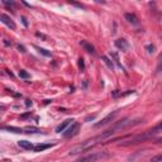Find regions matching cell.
Segmentation results:
<instances>
[{
	"label": "cell",
	"instance_id": "obj_1",
	"mask_svg": "<svg viewBox=\"0 0 162 162\" xmlns=\"http://www.w3.org/2000/svg\"><path fill=\"white\" fill-rule=\"evenodd\" d=\"M113 134H114V132L111 129H108L107 132H104V133H101V134H99V136H96L94 138H91V140L81 142L80 144H77V146H75V147H72L70 149V155H77V153H81V152H85V151H87V149H90L91 147H94L99 142L107 140L108 137H110Z\"/></svg>",
	"mask_w": 162,
	"mask_h": 162
},
{
	"label": "cell",
	"instance_id": "obj_2",
	"mask_svg": "<svg viewBox=\"0 0 162 162\" xmlns=\"http://www.w3.org/2000/svg\"><path fill=\"white\" fill-rule=\"evenodd\" d=\"M141 120L140 119H131V118H124L123 120H120V122H117V123H114L113 124V127H111V131L115 133L117 131H122V129H125V128H128V127H131V125H136V124H138Z\"/></svg>",
	"mask_w": 162,
	"mask_h": 162
},
{
	"label": "cell",
	"instance_id": "obj_3",
	"mask_svg": "<svg viewBox=\"0 0 162 162\" xmlns=\"http://www.w3.org/2000/svg\"><path fill=\"white\" fill-rule=\"evenodd\" d=\"M109 155L107 152H92V153H89L84 157H81L80 160H77V162H95L98 160H101V158H105L108 157Z\"/></svg>",
	"mask_w": 162,
	"mask_h": 162
},
{
	"label": "cell",
	"instance_id": "obj_4",
	"mask_svg": "<svg viewBox=\"0 0 162 162\" xmlns=\"http://www.w3.org/2000/svg\"><path fill=\"white\" fill-rule=\"evenodd\" d=\"M118 113H119L118 110H115V111L110 113V114H109V115H107V117L104 118V119H101V122L96 123V124H95V127H96V128H99V127H104V125H107L108 123L113 122V120H114V118H115V117H117V115H118Z\"/></svg>",
	"mask_w": 162,
	"mask_h": 162
},
{
	"label": "cell",
	"instance_id": "obj_5",
	"mask_svg": "<svg viewBox=\"0 0 162 162\" xmlns=\"http://www.w3.org/2000/svg\"><path fill=\"white\" fill-rule=\"evenodd\" d=\"M0 19H2V22L4 23L6 27H9L10 29H15V28H17V26H15V23L13 22V19H11L10 17H8L6 14L3 13L2 15H0Z\"/></svg>",
	"mask_w": 162,
	"mask_h": 162
},
{
	"label": "cell",
	"instance_id": "obj_6",
	"mask_svg": "<svg viewBox=\"0 0 162 162\" xmlns=\"http://www.w3.org/2000/svg\"><path fill=\"white\" fill-rule=\"evenodd\" d=\"M114 43H115V47L122 50V51H124V52H127V51H128V48H129V43L127 42L124 38H119V39L115 41Z\"/></svg>",
	"mask_w": 162,
	"mask_h": 162
},
{
	"label": "cell",
	"instance_id": "obj_7",
	"mask_svg": "<svg viewBox=\"0 0 162 162\" xmlns=\"http://www.w3.org/2000/svg\"><path fill=\"white\" fill-rule=\"evenodd\" d=\"M79 127H80V125H79V123H72V124H71V127H68L67 131L63 133V136H65V137H72V136L77 134Z\"/></svg>",
	"mask_w": 162,
	"mask_h": 162
},
{
	"label": "cell",
	"instance_id": "obj_8",
	"mask_svg": "<svg viewBox=\"0 0 162 162\" xmlns=\"http://www.w3.org/2000/svg\"><path fill=\"white\" fill-rule=\"evenodd\" d=\"M80 46L83 47L86 52H89V53H91V55H95V47L92 46L90 42H87V41H81L80 42Z\"/></svg>",
	"mask_w": 162,
	"mask_h": 162
},
{
	"label": "cell",
	"instance_id": "obj_9",
	"mask_svg": "<svg viewBox=\"0 0 162 162\" xmlns=\"http://www.w3.org/2000/svg\"><path fill=\"white\" fill-rule=\"evenodd\" d=\"M72 122H74L72 119H66V120H65V122H62L60 125H57V127H56V132H57V133L63 132V131L67 128V127H70V125L72 124Z\"/></svg>",
	"mask_w": 162,
	"mask_h": 162
},
{
	"label": "cell",
	"instance_id": "obj_10",
	"mask_svg": "<svg viewBox=\"0 0 162 162\" xmlns=\"http://www.w3.org/2000/svg\"><path fill=\"white\" fill-rule=\"evenodd\" d=\"M18 146L20 148H23V149H27V151H34V146L30 142H28V141H19Z\"/></svg>",
	"mask_w": 162,
	"mask_h": 162
},
{
	"label": "cell",
	"instance_id": "obj_11",
	"mask_svg": "<svg viewBox=\"0 0 162 162\" xmlns=\"http://www.w3.org/2000/svg\"><path fill=\"white\" fill-rule=\"evenodd\" d=\"M52 146H55V143H47V144L39 143V144H37V146H34V152H42V151H44V149L51 148Z\"/></svg>",
	"mask_w": 162,
	"mask_h": 162
},
{
	"label": "cell",
	"instance_id": "obj_12",
	"mask_svg": "<svg viewBox=\"0 0 162 162\" xmlns=\"http://www.w3.org/2000/svg\"><path fill=\"white\" fill-rule=\"evenodd\" d=\"M160 132H162V120H161L156 127H153L151 131H148L146 134H147L148 137H151V136H153V134H156V133H160Z\"/></svg>",
	"mask_w": 162,
	"mask_h": 162
},
{
	"label": "cell",
	"instance_id": "obj_13",
	"mask_svg": "<svg viewBox=\"0 0 162 162\" xmlns=\"http://www.w3.org/2000/svg\"><path fill=\"white\" fill-rule=\"evenodd\" d=\"M124 18L128 20L129 23H132V24H138V18H137L136 14H133V13H125V14H124Z\"/></svg>",
	"mask_w": 162,
	"mask_h": 162
},
{
	"label": "cell",
	"instance_id": "obj_14",
	"mask_svg": "<svg viewBox=\"0 0 162 162\" xmlns=\"http://www.w3.org/2000/svg\"><path fill=\"white\" fill-rule=\"evenodd\" d=\"M24 129V133H28V134H36V133H43L39 128H37V127H26Z\"/></svg>",
	"mask_w": 162,
	"mask_h": 162
},
{
	"label": "cell",
	"instance_id": "obj_15",
	"mask_svg": "<svg viewBox=\"0 0 162 162\" xmlns=\"http://www.w3.org/2000/svg\"><path fill=\"white\" fill-rule=\"evenodd\" d=\"M3 131H9L11 133H24V129L17 128V127H3Z\"/></svg>",
	"mask_w": 162,
	"mask_h": 162
},
{
	"label": "cell",
	"instance_id": "obj_16",
	"mask_svg": "<svg viewBox=\"0 0 162 162\" xmlns=\"http://www.w3.org/2000/svg\"><path fill=\"white\" fill-rule=\"evenodd\" d=\"M101 60L104 61V63H105V65L110 68V70H113V68H114V63H113V61H111L110 59H108L107 56H103V57H101Z\"/></svg>",
	"mask_w": 162,
	"mask_h": 162
},
{
	"label": "cell",
	"instance_id": "obj_17",
	"mask_svg": "<svg viewBox=\"0 0 162 162\" xmlns=\"http://www.w3.org/2000/svg\"><path fill=\"white\" fill-rule=\"evenodd\" d=\"M34 48H36L41 55H43V56H46V57H50L51 56V52L50 51H47V50H44V48H41V47H38V46H33Z\"/></svg>",
	"mask_w": 162,
	"mask_h": 162
},
{
	"label": "cell",
	"instance_id": "obj_18",
	"mask_svg": "<svg viewBox=\"0 0 162 162\" xmlns=\"http://www.w3.org/2000/svg\"><path fill=\"white\" fill-rule=\"evenodd\" d=\"M162 72V55L158 57V62H157V67H156V74Z\"/></svg>",
	"mask_w": 162,
	"mask_h": 162
},
{
	"label": "cell",
	"instance_id": "obj_19",
	"mask_svg": "<svg viewBox=\"0 0 162 162\" xmlns=\"http://www.w3.org/2000/svg\"><path fill=\"white\" fill-rule=\"evenodd\" d=\"M19 77H20V79H29L30 75H29L26 70H20V71H19Z\"/></svg>",
	"mask_w": 162,
	"mask_h": 162
},
{
	"label": "cell",
	"instance_id": "obj_20",
	"mask_svg": "<svg viewBox=\"0 0 162 162\" xmlns=\"http://www.w3.org/2000/svg\"><path fill=\"white\" fill-rule=\"evenodd\" d=\"M146 50L148 51V53H153V52H155V50H156V47H155L153 44H148L147 47H146Z\"/></svg>",
	"mask_w": 162,
	"mask_h": 162
},
{
	"label": "cell",
	"instance_id": "obj_21",
	"mask_svg": "<svg viewBox=\"0 0 162 162\" xmlns=\"http://www.w3.org/2000/svg\"><path fill=\"white\" fill-rule=\"evenodd\" d=\"M151 162H162V155H158V156H155L151 158Z\"/></svg>",
	"mask_w": 162,
	"mask_h": 162
},
{
	"label": "cell",
	"instance_id": "obj_22",
	"mask_svg": "<svg viewBox=\"0 0 162 162\" xmlns=\"http://www.w3.org/2000/svg\"><path fill=\"white\" fill-rule=\"evenodd\" d=\"M110 56H111V57H114V60H115V62H117V65H118L119 67H122V65H120V62H119V59H118V55L115 53V52H113Z\"/></svg>",
	"mask_w": 162,
	"mask_h": 162
},
{
	"label": "cell",
	"instance_id": "obj_23",
	"mask_svg": "<svg viewBox=\"0 0 162 162\" xmlns=\"http://www.w3.org/2000/svg\"><path fill=\"white\" fill-rule=\"evenodd\" d=\"M79 68H80L81 71H83L84 68H85V63H84V60H83V59H79Z\"/></svg>",
	"mask_w": 162,
	"mask_h": 162
},
{
	"label": "cell",
	"instance_id": "obj_24",
	"mask_svg": "<svg viewBox=\"0 0 162 162\" xmlns=\"http://www.w3.org/2000/svg\"><path fill=\"white\" fill-rule=\"evenodd\" d=\"M17 48H18V50H19L20 52H23V53H24V52H26V48H24V47H23V46H22V44H17Z\"/></svg>",
	"mask_w": 162,
	"mask_h": 162
},
{
	"label": "cell",
	"instance_id": "obj_25",
	"mask_svg": "<svg viewBox=\"0 0 162 162\" xmlns=\"http://www.w3.org/2000/svg\"><path fill=\"white\" fill-rule=\"evenodd\" d=\"M3 4H4V5H8V6H13V5H14L13 2H5V0H3Z\"/></svg>",
	"mask_w": 162,
	"mask_h": 162
},
{
	"label": "cell",
	"instance_id": "obj_26",
	"mask_svg": "<svg viewBox=\"0 0 162 162\" xmlns=\"http://www.w3.org/2000/svg\"><path fill=\"white\" fill-rule=\"evenodd\" d=\"M22 22H23V24H24L26 27H28V22H27V19L24 17H22Z\"/></svg>",
	"mask_w": 162,
	"mask_h": 162
},
{
	"label": "cell",
	"instance_id": "obj_27",
	"mask_svg": "<svg viewBox=\"0 0 162 162\" xmlns=\"http://www.w3.org/2000/svg\"><path fill=\"white\" fill-rule=\"evenodd\" d=\"M26 101H27V103H26L27 107H32V101H30V100H26Z\"/></svg>",
	"mask_w": 162,
	"mask_h": 162
}]
</instances>
